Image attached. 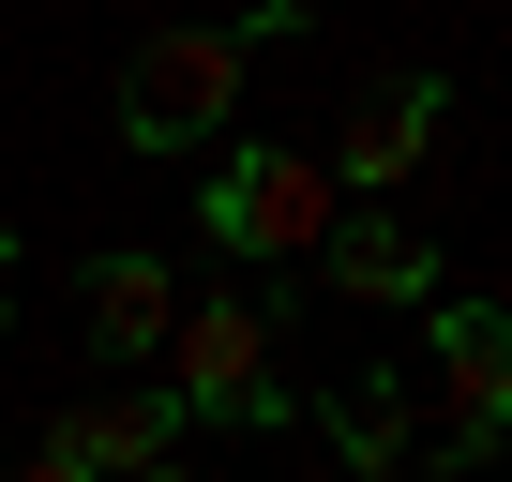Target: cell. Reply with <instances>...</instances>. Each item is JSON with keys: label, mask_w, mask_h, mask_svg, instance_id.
I'll list each match as a JSON object with an SVG mask.
<instances>
[{"label": "cell", "mask_w": 512, "mask_h": 482, "mask_svg": "<svg viewBox=\"0 0 512 482\" xmlns=\"http://www.w3.org/2000/svg\"><path fill=\"white\" fill-rule=\"evenodd\" d=\"M151 482H196V467H181V452H166V467H151Z\"/></svg>", "instance_id": "4fadbf2b"}, {"label": "cell", "mask_w": 512, "mask_h": 482, "mask_svg": "<svg viewBox=\"0 0 512 482\" xmlns=\"http://www.w3.org/2000/svg\"><path fill=\"white\" fill-rule=\"evenodd\" d=\"M332 211H347V196H332L317 151H272V136H226V151H211V241H226V257H272V272H287V257L332 241Z\"/></svg>", "instance_id": "277c9868"}, {"label": "cell", "mask_w": 512, "mask_h": 482, "mask_svg": "<svg viewBox=\"0 0 512 482\" xmlns=\"http://www.w3.org/2000/svg\"><path fill=\"white\" fill-rule=\"evenodd\" d=\"M347 482H422V467H347Z\"/></svg>", "instance_id": "7c38bea8"}, {"label": "cell", "mask_w": 512, "mask_h": 482, "mask_svg": "<svg viewBox=\"0 0 512 482\" xmlns=\"http://www.w3.org/2000/svg\"><path fill=\"white\" fill-rule=\"evenodd\" d=\"M0 317H16V226H0Z\"/></svg>", "instance_id": "30bf717a"}, {"label": "cell", "mask_w": 512, "mask_h": 482, "mask_svg": "<svg viewBox=\"0 0 512 482\" xmlns=\"http://www.w3.org/2000/svg\"><path fill=\"white\" fill-rule=\"evenodd\" d=\"M407 422H422L407 377H347V392H332V452H347V467H407Z\"/></svg>", "instance_id": "9c48e42d"}, {"label": "cell", "mask_w": 512, "mask_h": 482, "mask_svg": "<svg viewBox=\"0 0 512 482\" xmlns=\"http://www.w3.org/2000/svg\"><path fill=\"white\" fill-rule=\"evenodd\" d=\"M497 467H512V437H497Z\"/></svg>", "instance_id": "5bb4252c"}, {"label": "cell", "mask_w": 512, "mask_h": 482, "mask_svg": "<svg viewBox=\"0 0 512 482\" xmlns=\"http://www.w3.org/2000/svg\"><path fill=\"white\" fill-rule=\"evenodd\" d=\"M407 407L437 422V482L482 467L512 437V302H437V347H422V392Z\"/></svg>", "instance_id": "3957f363"}, {"label": "cell", "mask_w": 512, "mask_h": 482, "mask_svg": "<svg viewBox=\"0 0 512 482\" xmlns=\"http://www.w3.org/2000/svg\"><path fill=\"white\" fill-rule=\"evenodd\" d=\"M437 121H452V91H437V76H392V91L347 121V151H332V196H347V211H377V196H392V181L437 151Z\"/></svg>", "instance_id": "8992f818"}, {"label": "cell", "mask_w": 512, "mask_h": 482, "mask_svg": "<svg viewBox=\"0 0 512 482\" xmlns=\"http://www.w3.org/2000/svg\"><path fill=\"white\" fill-rule=\"evenodd\" d=\"M76 317H91V347H106V362H151V347H166V317H181V287H166V257L106 241L91 287H76Z\"/></svg>", "instance_id": "ba28073f"}, {"label": "cell", "mask_w": 512, "mask_h": 482, "mask_svg": "<svg viewBox=\"0 0 512 482\" xmlns=\"http://www.w3.org/2000/svg\"><path fill=\"white\" fill-rule=\"evenodd\" d=\"M317 272H332L347 302H437V241H422L407 211H332Z\"/></svg>", "instance_id": "52a82bcc"}, {"label": "cell", "mask_w": 512, "mask_h": 482, "mask_svg": "<svg viewBox=\"0 0 512 482\" xmlns=\"http://www.w3.org/2000/svg\"><path fill=\"white\" fill-rule=\"evenodd\" d=\"M76 482H151L166 452H181V407H166V377H136V392H91V407H61V437H46Z\"/></svg>", "instance_id": "5b68a950"}, {"label": "cell", "mask_w": 512, "mask_h": 482, "mask_svg": "<svg viewBox=\"0 0 512 482\" xmlns=\"http://www.w3.org/2000/svg\"><path fill=\"white\" fill-rule=\"evenodd\" d=\"M287 16H241V31H151L136 61H121V136L136 151H196V136H226L241 121V61L272 46Z\"/></svg>", "instance_id": "6da1fadb"}, {"label": "cell", "mask_w": 512, "mask_h": 482, "mask_svg": "<svg viewBox=\"0 0 512 482\" xmlns=\"http://www.w3.org/2000/svg\"><path fill=\"white\" fill-rule=\"evenodd\" d=\"M16 482H76V467H61V452H31V467H16Z\"/></svg>", "instance_id": "8fae6325"}, {"label": "cell", "mask_w": 512, "mask_h": 482, "mask_svg": "<svg viewBox=\"0 0 512 482\" xmlns=\"http://www.w3.org/2000/svg\"><path fill=\"white\" fill-rule=\"evenodd\" d=\"M151 362H166V407H181V422H241V437H272V422H287L272 302H181Z\"/></svg>", "instance_id": "7a4b0ae2"}]
</instances>
